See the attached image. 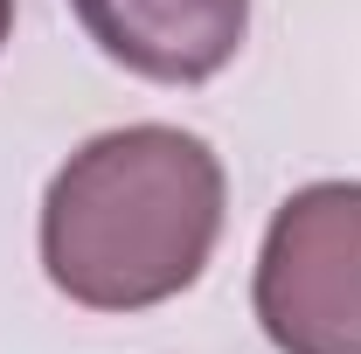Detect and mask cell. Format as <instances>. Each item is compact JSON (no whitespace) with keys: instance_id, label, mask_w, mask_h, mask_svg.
<instances>
[{"instance_id":"277c9868","label":"cell","mask_w":361,"mask_h":354,"mask_svg":"<svg viewBox=\"0 0 361 354\" xmlns=\"http://www.w3.org/2000/svg\"><path fill=\"white\" fill-rule=\"evenodd\" d=\"M7 35H14V0H0V49H7Z\"/></svg>"},{"instance_id":"3957f363","label":"cell","mask_w":361,"mask_h":354,"mask_svg":"<svg viewBox=\"0 0 361 354\" xmlns=\"http://www.w3.org/2000/svg\"><path fill=\"white\" fill-rule=\"evenodd\" d=\"M84 35L146 84H209L243 49L250 0H70Z\"/></svg>"},{"instance_id":"7a4b0ae2","label":"cell","mask_w":361,"mask_h":354,"mask_svg":"<svg viewBox=\"0 0 361 354\" xmlns=\"http://www.w3.org/2000/svg\"><path fill=\"white\" fill-rule=\"evenodd\" d=\"M250 306L278 354H361V181H313L278 202Z\"/></svg>"},{"instance_id":"6da1fadb","label":"cell","mask_w":361,"mask_h":354,"mask_svg":"<svg viewBox=\"0 0 361 354\" xmlns=\"http://www.w3.org/2000/svg\"><path fill=\"white\" fill-rule=\"evenodd\" d=\"M229 181L209 139L118 126L84 139L42 195V271L90 312H146L188 292L223 236Z\"/></svg>"}]
</instances>
